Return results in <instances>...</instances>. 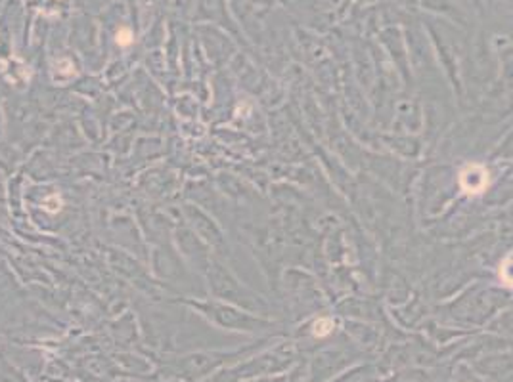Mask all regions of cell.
<instances>
[{
	"label": "cell",
	"instance_id": "7a4b0ae2",
	"mask_svg": "<svg viewBox=\"0 0 513 382\" xmlns=\"http://www.w3.org/2000/svg\"><path fill=\"white\" fill-rule=\"evenodd\" d=\"M498 277H500V283L506 287V289H513V252H510L502 264H500V270H498Z\"/></svg>",
	"mask_w": 513,
	"mask_h": 382
},
{
	"label": "cell",
	"instance_id": "277c9868",
	"mask_svg": "<svg viewBox=\"0 0 513 382\" xmlns=\"http://www.w3.org/2000/svg\"><path fill=\"white\" fill-rule=\"evenodd\" d=\"M117 42H119L121 46H128V44L132 42V35H130V31H128V29H121V31L117 33Z\"/></svg>",
	"mask_w": 513,
	"mask_h": 382
},
{
	"label": "cell",
	"instance_id": "3957f363",
	"mask_svg": "<svg viewBox=\"0 0 513 382\" xmlns=\"http://www.w3.org/2000/svg\"><path fill=\"white\" fill-rule=\"evenodd\" d=\"M333 327H335V323H333L332 317H318L314 321V325H312V334L318 336V338H324V336L332 334Z\"/></svg>",
	"mask_w": 513,
	"mask_h": 382
},
{
	"label": "cell",
	"instance_id": "6da1fadb",
	"mask_svg": "<svg viewBox=\"0 0 513 382\" xmlns=\"http://www.w3.org/2000/svg\"><path fill=\"white\" fill-rule=\"evenodd\" d=\"M458 182H460V188L465 195L477 197V195H483L484 191L488 190V186H490V172L481 163H469V164H465L460 170Z\"/></svg>",
	"mask_w": 513,
	"mask_h": 382
}]
</instances>
